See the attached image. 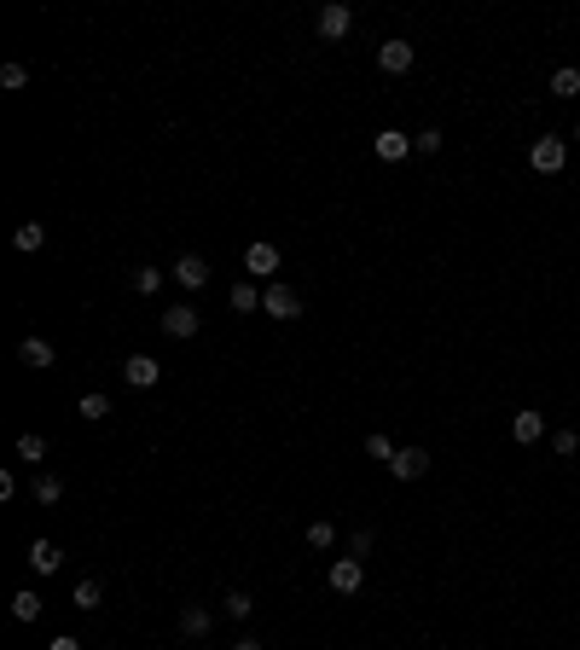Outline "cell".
Wrapping results in <instances>:
<instances>
[{
  "label": "cell",
  "instance_id": "1",
  "mask_svg": "<svg viewBox=\"0 0 580 650\" xmlns=\"http://www.w3.org/2000/svg\"><path fill=\"white\" fill-rule=\"evenodd\" d=\"M528 163H534L540 175H563V163H569V140H558V134H540V140L528 145Z\"/></svg>",
  "mask_w": 580,
  "mask_h": 650
},
{
  "label": "cell",
  "instance_id": "2",
  "mask_svg": "<svg viewBox=\"0 0 580 650\" xmlns=\"http://www.w3.org/2000/svg\"><path fill=\"white\" fill-rule=\"evenodd\" d=\"M262 308H267V320H296V314H302V290L285 285V279H273V285L262 290Z\"/></svg>",
  "mask_w": 580,
  "mask_h": 650
},
{
  "label": "cell",
  "instance_id": "3",
  "mask_svg": "<svg viewBox=\"0 0 580 650\" xmlns=\"http://www.w3.org/2000/svg\"><path fill=\"white\" fill-rule=\"evenodd\" d=\"M279 262H285V256H279V244H267V238H255L250 250H244V267H250V279H267V285H273Z\"/></svg>",
  "mask_w": 580,
  "mask_h": 650
},
{
  "label": "cell",
  "instance_id": "4",
  "mask_svg": "<svg viewBox=\"0 0 580 650\" xmlns=\"http://www.w3.org/2000/svg\"><path fill=\"white\" fill-rule=\"evenodd\" d=\"M360 586H366V558H337V563H331V593L354 598Z\"/></svg>",
  "mask_w": 580,
  "mask_h": 650
},
{
  "label": "cell",
  "instance_id": "5",
  "mask_svg": "<svg viewBox=\"0 0 580 650\" xmlns=\"http://www.w3.org/2000/svg\"><path fill=\"white\" fill-rule=\"evenodd\" d=\"M314 30L325 35V41H342V35L354 30V12L342 6V0H331V6H319V18H314Z\"/></svg>",
  "mask_w": 580,
  "mask_h": 650
},
{
  "label": "cell",
  "instance_id": "6",
  "mask_svg": "<svg viewBox=\"0 0 580 650\" xmlns=\"http://www.w3.org/2000/svg\"><path fill=\"white\" fill-rule=\"evenodd\" d=\"M424 471H429V453L424 447H394V459H389V476H394V482H418Z\"/></svg>",
  "mask_w": 580,
  "mask_h": 650
},
{
  "label": "cell",
  "instance_id": "7",
  "mask_svg": "<svg viewBox=\"0 0 580 650\" xmlns=\"http://www.w3.org/2000/svg\"><path fill=\"white\" fill-rule=\"evenodd\" d=\"M122 377H128L134 389H151L157 377H163V366H157L151 354H128V360H122Z\"/></svg>",
  "mask_w": 580,
  "mask_h": 650
},
{
  "label": "cell",
  "instance_id": "8",
  "mask_svg": "<svg viewBox=\"0 0 580 650\" xmlns=\"http://www.w3.org/2000/svg\"><path fill=\"white\" fill-rule=\"evenodd\" d=\"M412 58H418V53H412V47L401 41V35H394V41H384V47H377V65H384L389 76H406V70H412Z\"/></svg>",
  "mask_w": 580,
  "mask_h": 650
},
{
  "label": "cell",
  "instance_id": "9",
  "mask_svg": "<svg viewBox=\"0 0 580 650\" xmlns=\"http://www.w3.org/2000/svg\"><path fill=\"white\" fill-rule=\"evenodd\" d=\"M209 628H215V610L209 604H180V633H186V639H203Z\"/></svg>",
  "mask_w": 580,
  "mask_h": 650
},
{
  "label": "cell",
  "instance_id": "10",
  "mask_svg": "<svg viewBox=\"0 0 580 650\" xmlns=\"http://www.w3.org/2000/svg\"><path fill=\"white\" fill-rule=\"evenodd\" d=\"M175 285L203 290L209 285V262H203V256H180V262H175Z\"/></svg>",
  "mask_w": 580,
  "mask_h": 650
},
{
  "label": "cell",
  "instance_id": "11",
  "mask_svg": "<svg viewBox=\"0 0 580 650\" xmlns=\"http://www.w3.org/2000/svg\"><path fill=\"white\" fill-rule=\"evenodd\" d=\"M18 360L41 372V366H53V360H58V349H53L47 337H23V342H18Z\"/></svg>",
  "mask_w": 580,
  "mask_h": 650
},
{
  "label": "cell",
  "instance_id": "12",
  "mask_svg": "<svg viewBox=\"0 0 580 650\" xmlns=\"http://www.w3.org/2000/svg\"><path fill=\"white\" fill-rule=\"evenodd\" d=\"M511 436L523 441V447H528V441H540V436H546V412L523 407V412H516V419H511Z\"/></svg>",
  "mask_w": 580,
  "mask_h": 650
},
{
  "label": "cell",
  "instance_id": "13",
  "mask_svg": "<svg viewBox=\"0 0 580 650\" xmlns=\"http://www.w3.org/2000/svg\"><path fill=\"white\" fill-rule=\"evenodd\" d=\"M197 325H203V320H197V308H186V302L163 314V331H169V337H197Z\"/></svg>",
  "mask_w": 580,
  "mask_h": 650
},
{
  "label": "cell",
  "instance_id": "14",
  "mask_svg": "<svg viewBox=\"0 0 580 650\" xmlns=\"http://www.w3.org/2000/svg\"><path fill=\"white\" fill-rule=\"evenodd\" d=\"M58 563H65V551H58L53 541H30V569L35 575H53Z\"/></svg>",
  "mask_w": 580,
  "mask_h": 650
},
{
  "label": "cell",
  "instance_id": "15",
  "mask_svg": "<svg viewBox=\"0 0 580 650\" xmlns=\"http://www.w3.org/2000/svg\"><path fill=\"white\" fill-rule=\"evenodd\" d=\"M406 152H412V140H406L401 128H384V134H377V157H384V163H401Z\"/></svg>",
  "mask_w": 580,
  "mask_h": 650
},
{
  "label": "cell",
  "instance_id": "16",
  "mask_svg": "<svg viewBox=\"0 0 580 650\" xmlns=\"http://www.w3.org/2000/svg\"><path fill=\"white\" fill-rule=\"evenodd\" d=\"M41 244H47V227H41V221H23V227L12 232V250H23V256H35Z\"/></svg>",
  "mask_w": 580,
  "mask_h": 650
},
{
  "label": "cell",
  "instance_id": "17",
  "mask_svg": "<svg viewBox=\"0 0 580 650\" xmlns=\"http://www.w3.org/2000/svg\"><path fill=\"white\" fill-rule=\"evenodd\" d=\"M232 308H238V314H255V308H262V285L238 279V285H232Z\"/></svg>",
  "mask_w": 580,
  "mask_h": 650
},
{
  "label": "cell",
  "instance_id": "18",
  "mask_svg": "<svg viewBox=\"0 0 580 650\" xmlns=\"http://www.w3.org/2000/svg\"><path fill=\"white\" fill-rule=\"evenodd\" d=\"M35 499H41V506H58V494H65V482H58V476L53 471H35Z\"/></svg>",
  "mask_w": 580,
  "mask_h": 650
},
{
  "label": "cell",
  "instance_id": "19",
  "mask_svg": "<svg viewBox=\"0 0 580 650\" xmlns=\"http://www.w3.org/2000/svg\"><path fill=\"white\" fill-rule=\"evenodd\" d=\"M221 616L250 621V616H255V598H250V593H227V598H221Z\"/></svg>",
  "mask_w": 580,
  "mask_h": 650
},
{
  "label": "cell",
  "instance_id": "20",
  "mask_svg": "<svg viewBox=\"0 0 580 650\" xmlns=\"http://www.w3.org/2000/svg\"><path fill=\"white\" fill-rule=\"evenodd\" d=\"M70 598H76V610H99V604H105V586L88 575V581H76V593H70Z\"/></svg>",
  "mask_w": 580,
  "mask_h": 650
},
{
  "label": "cell",
  "instance_id": "21",
  "mask_svg": "<svg viewBox=\"0 0 580 650\" xmlns=\"http://www.w3.org/2000/svg\"><path fill=\"white\" fill-rule=\"evenodd\" d=\"M331 541H337V523H331V517H314V523H307V546H314V551H325Z\"/></svg>",
  "mask_w": 580,
  "mask_h": 650
},
{
  "label": "cell",
  "instance_id": "22",
  "mask_svg": "<svg viewBox=\"0 0 580 650\" xmlns=\"http://www.w3.org/2000/svg\"><path fill=\"white\" fill-rule=\"evenodd\" d=\"M134 290H140V297H157V290H163V267H134Z\"/></svg>",
  "mask_w": 580,
  "mask_h": 650
},
{
  "label": "cell",
  "instance_id": "23",
  "mask_svg": "<svg viewBox=\"0 0 580 650\" xmlns=\"http://www.w3.org/2000/svg\"><path fill=\"white\" fill-rule=\"evenodd\" d=\"M18 459H23V464H41V459H47V436H35V430L18 436Z\"/></svg>",
  "mask_w": 580,
  "mask_h": 650
},
{
  "label": "cell",
  "instance_id": "24",
  "mask_svg": "<svg viewBox=\"0 0 580 650\" xmlns=\"http://www.w3.org/2000/svg\"><path fill=\"white\" fill-rule=\"evenodd\" d=\"M551 93H558V100H575V93H580V70H569V65H563L558 76H551Z\"/></svg>",
  "mask_w": 580,
  "mask_h": 650
},
{
  "label": "cell",
  "instance_id": "25",
  "mask_svg": "<svg viewBox=\"0 0 580 650\" xmlns=\"http://www.w3.org/2000/svg\"><path fill=\"white\" fill-rule=\"evenodd\" d=\"M82 419H88V424L110 419V395H99V389H93V395H82Z\"/></svg>",
  "mask_w": 580,
  "mask_h": 650
},
{
  "label": "cell",
  "instance_id": "26",
  "mask_svg": "<svg viewBox=\"0 0 580 650\" xmlns=\"http://www.w3.org/2000/svg\"><path fill=\"white\" fill-rule=\"evenodd\" d=\"M12 616H18V621H35V616H41V593H18V598H12Z\"/></svg>",
  "mask_w": 580,
  "mask_h": 650
},
{
  "label": "cell",
  "instance_id": "27",
  "mask_svg": "<svg viewBox=\"0 0 580 650\" xmlns=\"http://www.w3.org/2000/svg\"><path fill=\"white\" fill-rule=\"evenodd\" d=\"M441 140H447V134H441V128H424V134H412V152L436 157V152H441Z\"/></svg>",
  "mask_w": 580,
  "mask_h": 650
},
{
  "label": "cell",
  "instance_id": "28",
  "mask_svg": "<svg viewBox=\"0 0 580 650\" xmlns=\"http://www.w3.org/2000/svg\"><path fill=\"white\" fill-rule=\"evenodd\" d=\"M23 82H30V70H23V65H0V88H6V93H18Z\"/></svg>",
  "mask_w": 580,
  "mask_h": 650
},
{
  "label": "cell",
  "instance_id": "29",
  "mask_svg": "<svg viewBox=\"0 0 580 650\" xmlns=\"http://www.w3.org/2000/svg\"><path fill=\"white\" fill-rule=\"evenodd\" d=\"M366 459H384V464H389V459H394V441H389V436H366Z\"/></svg>",
  "mask_w": 580,
  "mask_h": 650
},
{
  "label": "cell",
  "instance_id": "30",
  "mask_svg": "<svg viewBox=\"0 0 580 650\" xmlns=\"http://www.w3.org/2000/svg\"><path fill=\"white\" fill-rule=\"evenodd\" d=\"M551 453H558V459H569V453H580V436H575V430H558V436H551Z\"/></svg>",
  "mask_w": 580,
  "mask_h": 650
},
{
  "label": "cell",
  "instance_id": "31",
  "mask_svg": "<svg viewBox=\"0 0 580 650\" xmlns=\"http://www.w3.org/2000/svg\"><path fill=\"white\" fill-rule=\"evenodd\" d=\"M47 650H82V645H76V639H70V633H58V639H53V645H47Z\"/></svg>",
  "mask_w": 580,
  "mask_h": 650
},
{
  "label": "cell",
  "instance_id": "32",
  "mask_svg": "<svg viewBox=\"0 0 580 650\" xmlns=\"http://www.w3.org/2000/svg\"><path fill=\"white\" fill-rule=\"evenodd\" d=\"M232 650H267V645H262V639H238Z\"/></svg>",
  "mask_w": 580,
  "mask_h": 650
},
{
  "label": "cell",
  "instance_id": "33",
  "mask_svg": "<svg viewBox=\"0 0 580 650\" xmlns=\"http://www.w3.org/2000/svg\"><path fill=\"white\" fill-rule=\"evenodd\" d=\"M575 140H580V122H575Z\"/></svg>",
  "mask_w": 580,
  "mask_h": 650
},
{
  "label": "cell",
  "instance_id": "34",
  "mask_svg": "<svg viewBox=\"0 0 580 650\" xmlns=\"http://www.w3.org/2000/svg\"><path fill=\"white\" fill-rule=\"evenodd\" d=\"M110 650H117V645H110Z\"/></svg>",
  "mask_w": 580,
  "mask_h": 650
}]
</instances>
